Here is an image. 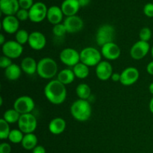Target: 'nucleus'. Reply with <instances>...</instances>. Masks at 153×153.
Segmentation results:
<instances>
[{
    "instance_id": "obj_1",
    "label": "nucleus",
    "mask_w": 153,
    "mask_h": 153,
    "mask_svg": "<svg viewBox=\"0 0 153 153\" xmlns=\"http://www.w3.org/2000/svg\"><path fill=\"white\" fill-rule=\"evenodd\" d=\"M66 85L58 79H52L44 88V95L48 101L53 105H61L67 98Z\"/></svg>"
},
{
    "instance_id": "obj_2",
    "label": "nucleus",
    "mask_w": 153,
    "mask_h": 153,
    "mask_svg": "<svg viewBox=\"0 0 153 153\" xmlns=\"http://www.w3.org/2000/svg\"><path fill=\"white\" fill-rule=\"evenodd\" d=\"M70 113L76 120L85 122L91 118L92 108L88 100L79 99L72 104L70 107Z\"/></svg>"
},
{
    "instance_id": "obj_3",
    "label": "nucleus",
    "mask_w": 153,
    "mask_h": 153,
    "mask_svg": "<svg viewBox=\"0 0 153 153\" xmlns=\"http://www.w3.org/2000/svg\"><path fill=\"white\" fill-rule=\"evenodd\" d=\"M37 73L43 79H52L58 73V64L52 58L46 57L37 62Z\"/></svg>"
},
{
    "instance_id": "obj_4",
    "label": "nucleus",
    "mask_w": 153,
    "mask_h": 153,
    "mask_svg": "<svg viewBox=\"0 0 153 153\" xmlns=\"http://www.w3.org/2000/svg\"><path fill=\"white\" fill-rule=\"evenodd\" d=\"M101 52L94 47H85L80 52V61L88 67H97L102 61Z\"/></svg>"
},
{
    "instance_id": "obj_5",
    "label": "nucleus",
    "mask_w": 153,
    "mask_h": 153,
    "mask_svg": "<svg viewBox=\"0 0 153 153\" xmlns=\"http://www.w3.org/2000/svg\"><path fill=\"white\" fill-rule=\"evenodd\" d=\"M116 32L115 29L111 25L105 24L101 25L98 28L96 34V41L100 46H104L105 44L114 42Z\"/></svg>"
},
{
    "instance_id": "obj_6",
    "label": "nucleus",
    "mask_w": 153,
    "mask_h": 153,
    "mask_svg": "<svg viewBox=\"0 0 153 153\" xmlns=\"http://www.w3.org/2000/svg\"><path fill=\"white\" fill-rule=\"evenodd\" d=\"M37 126V120L36 117L31 113L21 114L18 121V128L24 134L34 133Z\"/></svg>"
},
{
    "instance_id": "obj_7",
    "label": "nucleus",
    "mask_w": 153,
    "mask_h": 153,
    "mask_svg": "<svg viewBox=\"0 0 153 153\" xmlns=\"http://www.w3.org/2000/svg\"><path fill=\"white\" fill-rule=\"evenodd\" d=\"M1 51L4 56L10 59H16L22 55L23 47L16 40H7L1 46Z\"/></svg>"
},
{
    "instance_id": "obj_8",
    "label": "nucleus",
    "mask_w": 153,
    "mask_h": 153,
    "mask_svg": "<svg viewBox=\"0 0 153 153\" xmlns=\"http://www.w3.org/2000/svg\"><path fill=\"white\" fill-rule=\"evenodd\" d=\"M48 8L46 4L41 1H37L28 10L29 19L32 22L39 23L44 20L47 16Z\"/></svg>"
},
{
    "instance_id": "obj_9",
    "label": "nucleus",
    "mask_w": 153,
    "mask_h": 153,
    "mask_svg": "<svg viewBox=\"0 0 153 153\" xmlns=\"http://www.w3.org/2000/svg\"><path fill=\"white\" fill-rule=\"evenodd\" d=\"M35 107L34 100L28 96H21L18 97L13 103V108L20 114H30Z\"/></svg>"
},
{
    "instance_id": "obj_10",
    "label": "nucleus",
    "mask_w": 153,
    "mask_h": 153,
    "mask_svg": "<svg viewBox=\"0 0 153 153\" xmlns=\"http://www.w3.org/2000/svg\"><path fill=\"white\" fill-rule=\"evenodd\" d=\"M60 60L67 67H74L81 62L80 52L73 48H65L60 53Z\"/></svg>"
},
{
    "instance_id": "obj_11",
    "label": "nucleus",
    "mask_w": 153,
    "mask_h": 153,
    "mask_svg": "<svg viewBox=\"0 0 153 153\" xmlns=\"http://www.w3.org/2000/svg\"><path fill=\"white\" fill-rule=\"evenodd\" d=\"M150 45L148 42L139 40L137 41L130 49V55L134 60H141L149 53Z\"/></svg>"
},
{
    "instance_id": "obj_12",
    "label": "nucleus",
    "mask_w": 153,
    "mask_h": 153,
    "mask_svg": "<svg viewBox=\"0 0 153 153\" xmlns=\"http://www.w3.org/2000/svg\"><path fill=\"white\" fill-rule=\"evenodd\" d=\"M140 73L135 67H127L120 73V83L124 86H130L137 82Z\"/></svg>"
},
{
    "instance_id": "obj_13",
    "label": "nucleus",
    "mask_w": 153,
    "mask_h": 153,
    "mask_svg": "<svg viewBox=\"0 0 153 153\" xmlns=\"http://www.w3.org/2000/svg\"><path fill=\"white\" fill-rule=\"evenodd\" d=\"M102 55L105 59L109 61L117 60L121 55V49L120 46L114 42L105 44L101 47Z\"/></svg>"
},
{
    "instance_id": "obj_14",
    "label": "nucleus",
    "mask_w": 153,
    "mask_h": 153,
    "mask_svg": "<svg viewBox=\"0 0 153 153\" xmlns=\"http://www.w3.org/2000/svg\"><path fill=\"white\" fill-rule=\"evenodd\" d=\"M63 23L68 33H77L82 31L84 27L83 20L77 15L67 16Z\"/></svg>"
},
{
    "instance_id": "obj_15",
    "label": "nucleus",
    "mask_w": 153,
    "mask_h": 153,
    "mask_svg": "<svg viewBox=\"0 0 153 153\" xmlns=\"http://www.w3.org/2000/svg\"><path fill=\"white\" fill-rule=\"evenodd\" d=\"M28 43L32 49L40 51L46 46V38L43 33L40 31H33L30 34Z\"/></svg>"
},
{
    "instance_id": "obj_16",
    "label": "nucleus",
    "mask_w": 153,
    "mask_h": 153,
    "mask_svg": "<svg viewBox=\"0 0 153 153\" xmlns=\"http://www.w3.org/2000/svg\"><path fill=\"white\" fill-rule=\"evenodd\" d=\"M113 67L108 61H102L96 67V75L101 81H107L113 75Z\"/></svg>"
},
{
    "instance_id": "obj_17",
    "label": "nucleus",
    "mask_w": 153,
    "mask_h": 153,
    "mask_svg": "<svg viewBox=\"0 0 153 153\" xmlns=\"http://www.w3.org/2000/svg\"><path fill=\"white\" fill-rule=\"evenodd\" d=\"M1 27L7 34H16L19 30V20L16 16H5L1 21Z\"/></svg>"
},
{
    "instance_id": "obj_18",
    "label": "nucleus",
    "mask_w": 153,
    "mask_h": 153,
    "mask_svg": "<svg viewBox=\"0 0 153 153\" xmlns=\"http://www.w3.org/2000/svg\"><path fill=\"white\" fill-rule=\"evenodd\" d=\"M19 9L18 0H0V10L5 16H15Z\"/></svg>"
},
{
    "instance_id": "obj_19",
    "label": "nucleus",
    "mask_w": 153,
    "mask_h": 153,
    "mask_svg": "<svg viewBox=\"0 0 153 153\" xmlns=\"http://www.w3.org/2000/svg\"><path fill=\"white\" fill-rule=\"evenodd\" d=\"M64 15L61 7H58L57 5H52L48 8L46 19L51 24L55 25L57 24L61 23Z\"/></svg>"
},
{
    "instance_id": "obj_20",
    "label": "nucleus",
    "mask_w": 153,
    "mask_h": 153,
    "mask_svg": "<svg viewBox=\"0 0 153 153\" xmlns=\"http://www.w3.org/2000/svg\"><path fill=\"white\" fill-rule=\"evenodd\" d=\"M79 0H64L61 8L66 16H75L80 9Z\"/></svg>"
},
{
    "instance_id": "obj_21",
    "label": "nucleus",
    "mask_w": 153,
    "mask_h": 153,
    "mask_svg": "<svg viewBox=\"0 0 153 153\" xmlns=\"http://www.w3.org/2000/svg\"><path fill=\"white\" fill-rule=\"evenodd\" d=\"M67 123L63 118L55 117L50 121L49 124V130L52 134L58 135L65 131Z\"/></svg>"
},
{
    "instance_id": "obj_22",
    "label": "nucleus",
    "mask_w": 153,
    "mask_h": 153,
    "mask_svg": "<svg viewBox=\"0 0 153 153\" xmlns=\"http://www.w3.org/2000/svg\"><path fill=\"white\" fill-rule=\"evenodd\" d=\"M20 67L24 73L32 76L37 73V62L31 57H25L21 61Z\"/></svg>"
},
{
    "instance_id": "obj_23",
    "label": "nucleus",
    "mask_w": 153,
    "mask_h": 153,
    "mask_svg": "<svg viewBox=\"0 0 153 153\" xmlns=\"http://www.w3.org/2000/svg\"><path fill=\"white\" fill-rule=\"evenodd\" d=\"M75 78H76V76L73 73V70L69 68L61 70L57 76V79L64 85H70L72 82H74Z\"/></svg>"
},
{
    "instance_id": "obj_24",
    "label": "nucleus",
    "mask_w": 153,
    "mask_h": 153,
    "mask_svg": "<svg viewBox=\"0 0 153 153\" xmlns=\"http://www.w3.org/2000/svg\"><path fill=\"white\" fill-rule=\"evenodd\" d=\"M22 69L20 66L16 64H12L10 67L5 69L4 70V76L6 79L10 81H16L19 79L22 74Z\"/></svg>"
},
{
    "instance_id": "obj_25",
    "label": "nucleus",
    "mask_w": 153,
    "mask_h": 153,
    "mask_svg": "<svg viewBox=\"0 0 153 153\" xmlns=\"http://www.w3.org/2000/svg\"><path fill=\"white\" fill-rule=\"evenodd\" d=\"M38 139L34 133L25 134L21 143L22 148L25 150H33L37 146Z\"/></svg>"
},
{
    "instance_id": "obj_26",
    "label": "nucleus",
    "mask_w": 153,
    "mask_h": 153,
    "mask_svg": "<svg viewBox=\"0 0 153 153\" xmlns=\"http://www.w3.org/2000/svg\"><path fill=\"white\" fill-rule=\"evenodd\" d=\"M73 73L76 78L79 79H85L87 77H88L90 74L89 67L85 65V64L82 62H79V64L74 66L73 68Z\"/></svg>"
},
{
    "instance_id": "obj_27",
    "label": "nucleus",
    "mask_w": 153,
    "mask_h": 153,
    "mask_svg": "<svg viewBox=\"0 0 153 153\" xmlns=\"http://www.w3.org/2000/svg\"><path fill=\"white\" fill-rule=\"evenodd\" d=\"M76 93L80 100H88L91 95V89L88 85L82 83L76 87Z\"/></svg>"
},
{
    "instance_id": "obj_28",
    "label": "nucleus",
    "mask_w": 153,
    "mask_h": 153,
    "mask_svg": "<svg viewBox=\"0 0 153 153\" xmlns=\"http://www.w3.org/2000/svg\"><path fill=\"white\" fill-rule=\"evenodd\" d=\"M20 116V114L17 111L15 110L14 108L8 109L3 114V119L6 122L8 123L9 124H12L15 123H18Z\"/></svg>"
},
{
    "instance_id": "obj_29",
    "label": "nucleus",
    "mask_w": 153,
    "mask_h": 153,
    "mask_svg": "<svg viewBox=\"0 0 153 153\" xmlns=\"http://www.w3.org/2000/svg\"><path fill=\"white\" fill-rule=\"evenodd\" d=\"M24 133L22 131L18 128V129H12L10 131V134L8 136V140L10 143H14V144H17V143H21L22 141V139L24 137Z\"/></svg>"
},
{
    "instance_id": "obj_30",
    "label": "nucleus",
    "mask_w": 153,
    "mask_h": 153,
    "mask_svg": "<svg viewBox=\"0 0 153 153\" xmlns=\"http://www.w3.org/2000/svg\"><path fill=\"white\" fill-rule=\"evenodd\" d=\"M10 125L8 123L6 122L3 118L0 119V139L1 140H6L8 138L10 134Z\"/></svg>"
},
{
    "instance_id": "obj_31",
    "label": "nucleus",
    "mask_w": 153,
    "mask_h": 153,
    "mask_svg": "<svg viewBox=\"0 0 153 153\" xmlns=\"http://www.w3.org/2000/svg\"><path fill=\"white\" fill-rule=\"evenodd\" d=\"M30 34L25 29H19L15 34V40L21 45L28 43Z\"/></svg>"
},
{
    "instance_id": "obj_32",
    "label": "nucleus",
    "mask_w": 153,
    "mask_h": 153,
    "mask_svg": "<svg viewBox=\"0 0 153 153\" xmlns=\"http://www.w3.org/2000/svg\"><path fill=\"white\" fill-rule=\"evenodd\" d=\"M67 32V29H66L64 23L57 24V25H54L53 28H52V33H53L54 35L56 36V37H64Z\"/></svg>"
},
{
    "instance_id": "obj_33",
    "label": "nucleus",
    "mask_w": 153,
    "mask_h": 153,
    "mask_svg": "<svg viewBox=\"0 0 153 153\" xmlns=\"http://www.w3.org/2000/svg\"><path fill=\"white\" fill-rule=\"evenodd\" d=\"M139 37H140V40L142 41L148 42L152 37V31L148 27H144L142 28L139 33Z\"/></svg>"
},
{
    "instance_id": "obj_34",
    "label": "nucleus",
    "mask_w": 153,
    "mask_h": 153,
    "mask_svg": "<svg viewBox=\"0 0 153 153\" xmlns=\"http://www.w3.org/2000/svg\"><path fill=\"white\" fill-rule=\"evenodd\" d=\"M15 16L19 21H25L29 19V12L28 10L20 8Z\"/></svg>"
},
{
    "instance_id": "obj_35",
    "label": "nucleus",
    "mask_w": 153,
    "mask_h": 153,
    "mask_svg": "<svg viewBox=\"0 0 153 153\" xmlns=\"http://www.w3.org/2000/svg\"><path fill=\"white\" fill-rule=\"evenodd\" d=\"M12 64H13V63H12V59H10V58L4 56V55H2V56L0 58V67H1V68L5 70L6 68L10 67Z\"/></svg>"
},
{
    "instance_id": "obj_36",
    "label": "nucleus",
    "mask_w": 153,
    "mask_h": 153,
    "mask_svg": "<svg viewBox=\"0 0 153 153\" xmlns=\"http://www.w3.org/2000/svg\"><path fill=\"white\" fill-rule=\"evenodd\" d=\"M20 8L25 9V10H29L33 4H34L33 0H18Z\"/></svg>"
},
{
    "instance_id": "obj_37",
    "label": "nucleus",
    "mask_w": 153,
    "mask_h": 153,
    "mask_svg": "<svg viewBox=\"0 0 153 153\" xmlns=\"http://www.w3.org/2000/svg\"><path fill=\"white\" fill-rule=\"evenodd\" d=\"M143 13L147 17H153V3L149 2L143 7Z\"/></svg>"
},
{
    "instance_id": "obj_38",
    "label": "nucleus",
    "mask_w": 153,
    "mask_h": 153,
    "mask_svg": "<svg viewBox=\"0 0 153 153\" xmlns=\"http://www.w3.org/2000/svg\"><path fill=\"white\" fill-rule=\"evenodd\" d=\"M11 146L8 143H1L0 144V153H10Z\"/></svg>"
},
{
    "instance_id": "obj_39",
    "label": "nucleus",
    "mask_w": 153,
    "mask_h": 153,
    "mask_svg": "<svg viewBox=\"0 0 153 153\" xmlns=\"http://www.w3.org/2000/svg\"><path fill=\"white\" fill-rule=\"evenodd\" d=\"M32 153H46V151L43 146H37L32 150Z\"/></svg>"
},
{
    "instance_id": "obj_40",
    "label": "nucleus",
    "mask_w": 153,
    "mask_h": 153,
    "mask_svg": "<svg viewBox=\"0 0 153 153\" xmlns=\"http://www.w3.org/2000/svg\"><path fill=\"white\" fill-rule=\"evenodd\" d=\"M111 79L114 82H120V74H119L117 73H114L113 75L111 76Z\"/></svg>"
},
{
    "instance_id": "obj_41",
    "label": "nucleus",
    "mask_w": 153,
    "mask_h": 153,
    "mask_svg": "<svg viewBox=\"0 0 153 153\" xmlns=\"http://www.w3.org/2000/svg\"><path fill=\"white\" fill-rule=\"evenodd\" d=\"M146 72L151 76H153V61L149 62L146 66Z\"/></svg>"
},
{
    "instance_id": "obj_42",
    "label": "nucleus",
    "mask_w": 153,
    "mask_h": 153,
    "mask_svg": "<svg viewBox=\"0 0 153 153\" xmlns=\"http://www.w3.org/2000/svg\"><path fill=\"white\" fill-rule=\"evenodd\" d=\"M79 4H80V7H86L91 2V0H79Z\"/></svg>"
},
{
    "instance_id": "obj_43",
    "label": "nucleus",
    "mask_w": 153,
    "mask_h": 153,
    "mask_svg": "<svg viewBox=\"0 0 153 153\" xmlns=\"http://www.w3.org/2000/svg\"><path fill=\"white\" fill-rule=\"evenodd\" d=\"M5 42H6L5 37H4V34H0V44L2 46V45H4V43H5Z\"/></svg>"
},
{
    "instance_id": "obj_44",
    "label": "nucleus",
    "mask_w": 153,
    "mask_h": 153,
    "mask_svg": "<svg viewBox=\"0 0 153 153\" xmlns=\"http://www.w3.org/2000/svg\"><path fill=\"white\" fill-rule=\"evenodd\" d=\"M149 110H150L151 113L153 114V97L152 99H151L150 102H149Z\"/></svg>"
},
{
    "instance_id": "obj_45",
    "label": "nucleus",
    "mask_w": 153,
    "mask_h": 153,
    "mask_svg": "<svg viewBox=\"0 0 153 153\" xmlns=\"http://www.w3.org/2000/svg\"><path fill=\"white\" fill-rule=\"evenodd\" d=\"M149 92H150V94H152V95H153V82H152V83L149 85Z\"/></svg>"
},
{
    "instance_id": "obj_46",
    "label": "nucleus",
    "mask_w": 153,
    "mask_h": 153,
    "mask_svg": "<svg viewBox=\"0 0 153 153\" xmlns=\"http://www.w3.org/2000/svg\"><path fill=\"white\" fill-rule=\"evenodd\" d=\"M2 102H3V100H2V97H0V105H2Z\"/></svg>"
},
{
    "instance_id": "obj_47",
    "label": "nucleus",
    "mask_w": 153,
    "mask_h": 153,
    "mask_svg": "<svg viewBox=\"0 0 153 153\" xmlns=\"http://www.w3.org/2000/svg\"><path fill=\"white\" fill-rule=\"evenodd\" d=\"M151 55H152V57L153 58V46L151 48Z\"/></svg>"
}]
</instances>
